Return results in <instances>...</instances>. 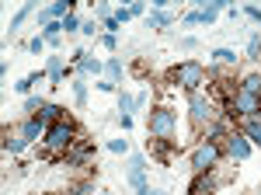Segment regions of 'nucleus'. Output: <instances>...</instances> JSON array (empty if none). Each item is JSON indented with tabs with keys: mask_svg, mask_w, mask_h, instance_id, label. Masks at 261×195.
Returning <instances> with one entry per match:
<instances>
[{
	"mask_svg": "<svg viewBox=\"0 0 261 195\" xmlns=\"http://www.w3.org/2000/svg\"><path fill=\"white\" fill-rule=\"evenodd\" d=\"M81 126H77V118L66 115L63 122H53L49 126V133H45V139H42V147H45V154L53 157V160H60V157H66V150L81 139Z\"/></svg>",
	"mask_w": 261,
	"mask_h": 195,
	"instance_id": "obj_1",
	"label": "nucleus"
},
{
	"mask_svg": "<svg viewBox=\"0 0 261 195\" xmlns=\"http://www.w3.org/2000/svg\"><path fill=\"white\" fill-rule=\"evenodd\" d=\"M209 80V70L202 66L199 59H181L178 66H171L167 70V84L171 87H181L185 94H195V91H202V84Z\"/></svg>",
	"mask_w": 261,
	"mask_h": 195,
	"instance_id": "obj_2",
	"label": "nucleus"
},
{
	"mask_svg": "<svg viewBox=\"0 0 261 195\" xmlns=\"http://www.w3.org/2000/svg\"><path fill=\"white\" fill-rule=\"evenodd\" d=\"M223 143H213V139H199L188 154V167L192 175H209V171H220V160H223Z\"/></svg>",
	"mask_w": 261,
	"mask_h": 195,
	"instance_id": "obj_3",
	"label": "nucleus"
},
{
	"mask_svg": "<svg viewBox=\"0 0 261 195\" xmlns=\"http://www.w3.org/2000/svg\"><path fill=\"white\" fill-rule=\"evenodd\" d=\"M216 118H220V112H216V101L205 94V91L188 94V122H192V129H195V133H202L205 126H213Z\"/></svg>",
	"mask_w": 261,
	"mask_h": 195,
	"instance_id": "obj_4",
	"label": "nucleus"
},
{
	"mask_svg": "<svg viewBox=\"0 0 261 195\" xmlns=\"http://www.w3.org/2000/svg\"><path fill=\"white\" fill-rule=\"evenodd\" d=\"M146 133H150V139H174L178 136V115L167 105H157L146 118Z\"/></svg>",
	"mask_w": 261,
	"mask_h": 195,
	"instance_id": "obj_5",
	"label": "nucleus"
},
{
	"mask_svg": "<svg viewBox=\"0 0 261 195\" xmlns=\"http://www.w3.org/2000/svg\"><path fill=\"white\" fill-rule=\"evenodd\" d=\"M251 150H254V147H251V139L244 136L237 126H233V129L226 133V139H223V154L230 157V160H237V164H244V160L251 157Z\"/></svg>",
	"mask_w": 261,
	"mask_h": 195,
	"instance_id": "obj_6",
	"label": "nucleus"
},
{
	"mask_svg": "<svg viewBox=\"0 0 261 195\" xmlns=\"http://www.w3.org/2000/svg\"><path fill=\"white\" fill-rule=\"evenodd\" d=\"M91 160H94V143H87L84 136L66 150V157H63L66 167H84V164H91Z\"/></svg>",
	"mask_w": 261,
	"mask_h": 195,
	"instance_id": "obj_7",
	"label": "nucleus"
},
{
	"mask_svg": "<svg viewBox=\"0 0 261 195\" xmlns=\"http://www.w3.org/2000/svg\"><path fill=\"white\" fill-rule=\"evenodd\" d=\"M66 74H70V63H66L63 53H53V56L45 59V77H49L53 87H63L66 84Z\"/></svg>",
	"mask_w": 261,
	"mask_h": 195,
	"instance_id": "obj_8",
	"label": "nucleus"
},
{
	"mask_svg": "<svg viewBox=\"0 0 261 195\" xmlns=\"http://www.w3.org/2000/svg\"><path fill=\"white\" fill-rule=\"evenodd\" d=\"M18 133L28 139V143H42V139H45V133H49V126H45L39 115H24L18 122Z\"/></svg>",
	"mask_w": 261,
	"mask_h": 195,
	"instance_id": "obj_9",
	"label": "nucleus"
},
{
	"mask_svg": "<svg viewBox=\"0 0 261 195\" xmlns=\"http://www.w3.org/2000/svg\"><path fill=\"white\" fill-rule=\"evenodd\" d=\"M129 185H133V188L150 185V181H146V157H143V154H133V157H129Z\"/></svg>",
	"mask_w": 261,
	"mask_h": 195,
	"instance_id": "obj_10",
	"label": "nucleus"
},
{
	"mask_svg": "<svg viewBox=\"0 0 261 195\" xmlns=\"http://www.w3.org/2000/svg\"><path fill=\"white\" fill-rule=\"evenodd\" d=\"M28 147H32V143H28V139L21 136L18 129H14V133H11V129H4V154H11V157H18L21 150H28Z\"/></svg>",
	"mask_w": 261,
	"mask_h": 195,
	"instance_id": "obj_11",
	"label": "nucleus"
},
{
	"mask_svg": "<svg viewBox=\"0 0 261 195\" xmlns=\"http://www.w3.org/2000/svg\"><path fill=\"white\" fill-rule=\"evenodd\" d=\"M77 70H81V77H105V63H101V59H94V56H87V53H84V59L81 63H77Z\"/></svg>",
	"mask_w": 261,
	"mask_h": 195,
	"instance_id": "obj_12",
	"label": "nucleus"
},
{
	"mask_svg": "<svg viewBox=\"0 0 261 195\" xmlns=\"http://www.w3.org/2000/svg\"><path fill=\"white\" fill-rule=\"evenodd\" d=\"M237 129L251 139V147H261V118H241Z\"/></svg>",
	"mask_w": 261,
	"mask_h": 195,
	"instance_id": "obj_13",
	"label": "nucleus"
},
{
	"mask_svg": "<svg viewBox=\"0 0 261 195\" xmlns=\"http://www.w3.org/2000/svg\"><path fill=\"white\" fill-rule=\"evenodd\" d=\"M146 25L157 28V32H167V28L174 25V18H171L167 11H157V7H153V11H146Z\"/></svg>",
	"mask_w": 261,
	"mask_h": 195,
	"instance_id": "obj_14",
	"label": "nucleus"
},
{
	"mask_svg": "<svg viewBox=\"0 0 261 195\" xmlns=\"http://www.w3.org/2000/svg\"><path fill=\"white\" fill-rule=\"evenodd\" d=\"M39 118L45 122V126H53V122H63V118H66V108H63V105H56V101H45V108L39 112Z\"/></svg>",
	"mask_w": 261,
	"mask_h": 195,
	"instance_id": "obj_15",
	"label": "nucleus"
},
{
	"mask_svg": "<svg viewBox=\"0 0 261 195\" xmlns=\"http://www.w3.org/2000/svg\"><path fill=\"white\" fill-rule=\"evenodd\" d=\"M105 77L112 80V84H119V80L125 77V63H122L119 56H108L105 59Z\"/></svg>",
	"mask_w": 261,
	"mask_h": 195,
	"instance_id": "obj_16",
	"label": "nucleus"
},
{
	"mask_svg": "<svg viewBox=\"0 0 261 195\" xmlns=\"http://www.w3.org/2000/svg\"><path fill=\"white\" fill-rule=\"evenodd\" d=\"M237 84H241V91H244V94L261 98V74H258V70H254V74H244V77L237 80Z\"/></svg>",
	"mask_w": 261,
	"mask_h": 195,
	"instance_id": "obj_17",
	"label": "nucleus"
},
{
	"mask_svg": "<svg viewBox=\"0 0 261 195\" xmlns=\"http://www.w3.org/2000/svg\"><path fill=\"white\" fill-rule=\"evenodd\" d=\"M209 56H213V63H216V66H237V53H233V49H226V45H220V49H213V53H209Z\"/></svg>",
	"mask_w": 261,
	"mask_h": 195,
	"instance_id": "obj_18",
	"label": "nucleus"
},
{
	"mask_svg": "<svg viewBox=\"0 0 261 195\" xmlns=\"http://www.w3.org/2000/svg\"><path fill=\"white\" fill-rule=\"evenodd\" d=\"M70 91H73V105L84 108L87 105V77H73L70 80Z\"/></svg>",
	"mask_w": 261,
	"mask_h": 195,
	"instance_id": "obj_19",
	"label": "nucleus"
},
{
	"mask_svg": "<svg viewBox=\"0 0 261 195\" xmlns=\"http://www.w3.org/2000/svg\"><path fill=\"white\" fill-rule=\"evenodd\" d=\"M42 39L49 42V45H60V39H63V21H49V25L42 28Z\"/></svg>",
	"mask_w": 261,
	"mask_h": 195,
	"instance_id": "obj_20",
	"label": "nucleus"
},
{
	"mask_svg": "<svg viewBox=\"0 0 261 195\" xmlns=\"http://www.w3.org/2000/svg\"><path fill=\"white\" fill-rule=\"evenodd\" d=\"M32 11H35V4H24V7H21L18 14L11 18V25H7V32H11V35H18V28H21V25H24L28 18H32Z\"/></svg>",
	"mask_w": 261,
	"mask_h": 195,
	"instance_id": "obj_21",
	"label": "nucleus"
},
{
	"mask_svg": "<svg viewBox=\"0 0 261 195\" xmlns=\"http://www.w3.org/2000/svg\"><path fill=\"white\" fill-rule=\"evenodd\" d=\"M119 112H122V115L140 112V108H136V94H129V91H122V87H119Z\"/></svg>",
	"mask_w": 261,
	"mask_h": 195,
	"instance_id": "obj_22",
	"label": "nucleus"
},
{
	"mask_svg": "<svg viewBox=\"0 0 261 195\" xmlns=\"http://www.w3.org/2000/svg\"><path fill=\"white\" fill-rule=\"evenodd\" d=\"M247 59H251V63H261V32H254V35L247 39Z\"/></svg>",
	"mask_w": 261,
	"mask_h": 195,
	"instance_id": "obj_23",
	"label": "nucleus"
},
{
	"mask_svg": "<svg viewBox=\"0 0 261 195\" xmlns=\"http://www.w3.org/2000/svg\"><path fill=\"white\" fill-rule=\"evenodd\" d=\"M42 108H45V98L42 94H28L24 98V112H28V115H39Z\"/></svg>",
	"mask_w": 261,
	"mask_h": 195,
	"instance_id": "obj_24",
	"label": "nucleus"
},
{
	"mask_svg": "<svg viewBox=\"0 0 261 195\" xmlns=\"http://www.w3.org/2000/svg\"><path fill=\"white\" fill-rule=\"evenodd\" d=\"M81 28H84V21H81L77 11H73L70 18H63V32H66V35H73V32H81Z\"/></svg>",
	"mask_w": 261,
	"mask_h": 195,
	"instance_id": "obj_25",
	"label": "nucleus"
},
{
	"mask_svg": "<svg viewBox=\"0 0 261 195\" xmlns=\"http://www.w3.org/2000/svg\"><path fill=\"white\" fill-rule=\"evenodd\" d=\"M70 192H73V195H98V192H94V178H87V181H77Z\"/></svg>",
	"mask_w": 261,
	"mask_h": 195,
	"instance_id": "obj_26",
	"label": "nucleus"
},
{
	"mask_svg": "<svg viewBox=\"0 0 261 195\" xmlns=\"http://www.w3.org/2000/svg\"><path fill=\"white\" fill-rule=\"evenodd\" d=\"M81 32L87 35V39H101V35H105V32L98 28V21H94V18H91V21H84V28H81Z\"/></svg>",
	"mask_w": 261,
	"mask_h": 195,
	"instance_id": "obj_27",
	"label": "nucleus"
},
{
	"mask_svg": "<svg viewBox=\"0 0 261 195\" xmlns=\"http://www.w3.org/2000/svg\"><path fill=\"white\" fill-rule=\"evenodd\" d=\"M112 14H115V7H112V4H98V7H94V18H98V21H108Z\"/></svg>",
	"mask_w": 261,
	"mask_h": 195,
	"instance_id": "obj_28",
	"label": "nucleus"
},
{
	"mask_svg": "<svg viewBox=\"0 0 261 195\" xmlns=\"http://www.w3.org/2000/svg\"><path fill=\"white\" fill-rule=\"evenodd\" d=\"M108 150L112 154H129V139H108Z\"/></svg>",
	"mask_w": 261,
	"mask_h": 195,
	"instance_id": "obj_29",
	"label": "nucleus"
},
{
	"mask_svg": "<svg viewBox=\"0 0 261 195\" xmlns=\"http://www.w3.org/2000/svg\"><path fill=\"white\" fill-rule=\"evenodd\" d=\"M101 45H105V49H108V53H115V49H119V35H108V32H105V35H101Z\"/></svg>",
	"mask_w": 261,
	"mask_h": 195,
	"instance_id": "obj_30",
	"label": "nucleus"
},
{
	"mask_svg": "<svg viewBox=\"0 0 261 195\" xmlns=\"http://www.w3.org/2000/svg\"><path fill=\"white\" fill-rule=\"evenodd\" d=\"M45 45H49V42L42 39V35H35V39L28 42V53H35V56H42V49H45Z\"/></svg>",
	"mask_w": 261,
	"mask_h": 195,
	"instance_id": "obj_31",
	"label": "nucleus"
},
{
	"mask_svg": "<svg viewBox=\"0 0 261 195\" xmlns=\"http://www.w3.org/2000/svg\"><path fill=\"white\" fill-rule=\"evenodd\" d=\"M94 87H98V91H105V94H112V91L119 94V84H112V80H108V77H101L98 84H94Z\"/></svg>",
	"mask_w": 261,
	"mask_h": 195,
	"instance_id": "obj_32",
	"label": "nucleus"
},
{
	"mask_svg": "<svg viewBox=\"0 0 261 195\" xmlns=\"http://www.w3.org/2000/svg\"><path fill=\"white\" fill-rule=\"evenodd\" d=\"M101 28H105L108 35H119V28H122V25H119V21H115V14H112V18H108V21H101Z\"/></svg>",
	"mask_w": 261,
	"mask_h": 195,
	"instance_id": "obj_33",
	"label": "nucleus"
},
{
	"mask_svg": "<svg viewBox=\"0 0 261 195\" xmlns=\"http://www.w3.org/2000/svg\"><path fill=\"white\" fill-rule=\"evenodd\" d=\"M181 49H185V53H195V49H199V39H195V35H185V39H181Z\"/></svg>",
	"mask_w": 261,
	"mask_h": 195,
	"instance_id": "obj_34",
	"label": "nucleus"
},
{
	"mask_svg": "<svg viewBox=\"0 0 261 195\" xmlns=\"http://www.w3.org/2000/svg\"><path fill=\"white\" fill-rule=\"evenodd\" d=\"M115 21H119V25H129V21H133L129 7H115Z\"/></svg>",
	"mask_w": 261,
	"mask_h": 195,
	"instance_id": "obj_35",
	"label": "nucleus"
},
{
	"mask_svg": "<svg viewBox=\"0 0 261 195\" xmlns=\"http://www.w3.org/2000/svg\"><path fill=\"white\" fill-rule=\"evenodd\" d=\"M244 14H247L251 21H258V25H261V7H254V4H247V7H244Z\"/></svg>",
	"mask_w": 261,
	"mask_h": 195,
	"instance_id": "obj_36",
	"label": "nucleus"
},
{
	"mask_svg": "<svg viewBox=\"0 0 261 195\" xmlns=\"http://www.w3.org/2000/svg\"><path fill=\"white\" fill-rule=\"evenodd\" d=\"M129 14L133 18H146V4H129Z\"/></svg>",
	"mask_w": 261,
	"mask_h": 195,
	"instance_id": "obj_37",
	"label": "nucleus"
},
{
	"mask_svg": "<svg viewBox=\"0 0 261 195\" xmlns=\"http://www.w3.org/2000/svg\"><path fill=\"white\" fill-rule=\"evenodd\" d=\"M181 21H185V25L192 28V25H202V14H199V11H192V14H185V18H181Z\"/></svg>",
	"mask_w": 261,
	"mask_h": 195,
	"instance_id": "obj_38",
	"label": "nucleus"
},
{
	"mask_svg": "<svg viewBox=\"0 0 261 195\" xmlns=\"http://www.w3.org/2000/svg\"><path fill=\"white\" fill-rule=\"evenodd\" d=\"M133 195H150V185H140V188H133Z\"/></svg>",
	"mask_w": 261,
	"mask_h": 195,
	"instance_id": "obj_39",
	"label": "nucleus"
},
{
	"mask_svg": "<svg viewBox=\"0 0 261 195\" xmlns=\"http://www.w3.org/2000/svg\"><path fill=\"white\" fill-rule=\"evenodd\" d=\"M150 195H167V192H164V188H150Z\"/></svg>",
	"mask_w": 261,
	"mask_h": 195,
	"instance_id": "obj_40",
	"label": "nucleus"
},
{
	"mask_svg": "<svg viewBox=\"0 0 261 195\" xmlns=\"http://www.w3.org/2000/svg\"><path fill=\"white\" fill-rule=\"evenodd\" d=\"M98 195H112V192H98Z\"/></svg>",
	"mask_w": 261,
	"mask_h": 195,
	"instance_id": "obj_41",
	"label": "nucleus"
}]
</instances>
